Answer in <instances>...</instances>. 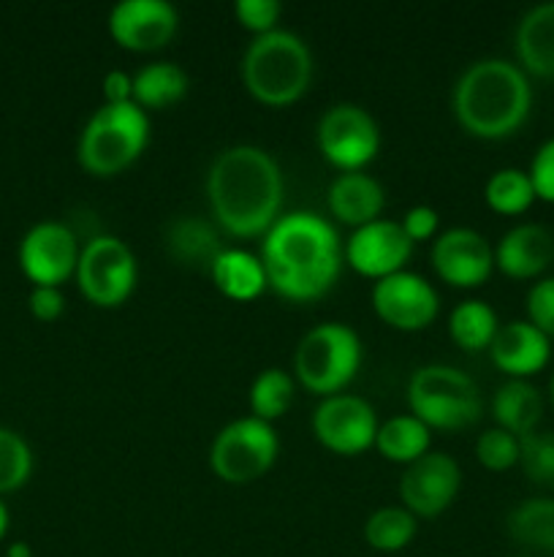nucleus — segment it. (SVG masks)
I'll use <instances>...</instances> for the list:
<instances>
[{"label": "nucleus", "instance_id": "obj_1", "mask_svg": "<svg viewBox=\"0 0 554 557\" xmlns=\"http://www.w3.org/2000/svg\"><path fill=\"white\" fill-rule=\"evenodd\" d=\"M259 256L272 292L291 302H313L329 294L345 264L337 228L307 210L277 218L261 239Z\"/></svg>", "mask_w": 554, "mask_h": 557}, {"label": "nucleus", "instance_id": "obj_2", "mask_svg": "<svg viewBox=\"0 0 554 557\" xmlns=\"http://www.w3.org/2000/svg\"><path fill=\"white\" fill-rule=\"evenodd\" d=\"M282 172L275 158L255 145H231L206 172L212 218L239 239L264 237L282 210Z\"/></svg>", "mask_w": 554, "mask_h": 557}, {"label": "nucleus", "instance_id": "obj_3", "mask_svg": "<svg viewBox=\"0 0 554 557\" xmlns=\"http://www.w3.org/2000/svg\"><path fill=\"white\" fill-rule=\"evenodd\" d=\"M451 107L456 123L476 139H508L530 117V79L511 60H476L456 79Z\"/></svg>", "mask_w": 554, "mask_h": 557}, {"label": "nucleus", "instance_id": "obj_4", "mask_svg": "<svg viewBox=\"0 0 554 557\" xmlns=\"http://www.w3.org/2000/svg\"><path fill=\"white\" fill-rule=\"evenodd\" d=\"M244 90L264 107H288L313 82V52L291 30L255 36L242 54Z\"/></svg>", "mask_w": 554, "mask_h": 557}, {"label": "nucleus", "instance_id": "obj_5", "mask_svg": "<svg viewBox=\"0 0 554 557\" xmlns=\"http://www.w3.org/2000/svg\"><path fill=\"white\" fill-rule=\"evenodd\" d=\"M150 117L130 103H101L85 123L76 145L81 169L92 177H114L144 152Z\"/></svg>", "mask_w": 554, "mask_h": 557}, {"label": "nucleus", "instance_id": "obj_6", "mask_svg": "<svg viewBox=\"0 0 554 557\" xmlns=\"http://www.w3.org/2000/svg\"><path fill=\"white\" fill-rule=\"evenodd\" d=\"M362 368V341L342 321H324L302 335L293 351V379L320 400L340 395Z\"/></svg>", "mask_w": 554, "mask_h": 557}, {"label": "nucleus", "instance_id": "obj_7", "mask_svg": "<svg viewBox=\"0 0 554 557\" xmlns=\"http://www.w3.org/2000/svg\"><path fill=\"white\" fill-rule=\"evenodd\" d=\"M407 406L429 430H465L481 417V392L465 370L421 364L407 381Z\"/></svg>", "mask_w": 554, "mask_h": 557}, {"label": "nucleus", "instance_id": "obj_8", "mask_svg": "<svg viewBox=\"0 0 554 557\" xmlns=\"http://www.w3.org/2000/svg\"><path fill=\"white\" fill-rule=\"evenodd\" d=\"M74 277L87 302L96 308H119L134 294L139 264L128 243L114 234H98L81 245Z\"/></svg>", "mask_w": 554, "mask_h": 557}, {"label": "nucleus", "instance_id": "obj_9", "mask_svg": "<svg viewBox=\"0 0 554 557\" xmlns=\"http://www.w3.org/2000/svg\"><path fill=\"white\" fill-rule=\"evenodd\" d=\"M280 455V438L269 422L242 417L228 422L210 446V468L226 484H250L264 476Z\"/></svg>", "mask_w": 554, "mask_h": 557}, {"label": "nucleus", "instance_id": "obj_10", "mask_svg": "<svg viewBox=\"0 0 554 557\" xmlns=\"http://www.w3.org/2000/svg\"><path fill=\"white\" fill-rule=\"evenodd\" d=\"M315 145L340 172H364L380 152V128L367 109L342 101L320 114Z\"/></svg>", "mask_w": 554, "mask_h": 557}, {"label": "nucleus", "instance_id": "obj_11", "mask_svg": "<svg viewBox=\"0 0 554 557\" xmlns=\"http://www.w3.org/2000/svg\"><path fill=\"white\" fill-rule=\"evenodd\" d=\"M313 435L324 449L340 457H356L373 449L378 435V417L364 397L340 395L324 397L313 411Z\"/></svg>", "mask_w": 554, "mask_h": 557}, {"label": "nucleus", "instance_id": "obj_12", "mask_svg": "<svg viewBox=\"0 0 554 557\" xmlns=\"http://www.w3.org/2000/svg\"><path fill=\"white\" fill-rule=\"evenodd\" d=\"M81 245L74 228L60 221H41L20 239V270L33 286H63L76 275Z\"/></svg>", "mask_w": 554, "mask_h": 557}, {"label": "nucleus", "instance_id": "obj_13", "mask_svg": "<svg viewBox=\"0 0 554 557\" xmlns=\"http://www.w3.org/2000/svg\"><path fill=\"white\" fill-rule=\"evenodd\" d=\"M369 299L375 315L396 332L427 330L440 313V297L432 283L411 270L375 281Z\"/></svg>", "mask_w": 554, "mask_h": 557}, {"label": "nucleus", "instance_id": "obj_14", "mask_svg": "<svg viewBox=\"0 0 554 557\" xmlns=\"http://www.w3.org/2000/svg\"><path fill=\"white\" fill-rule=\"evenodd\" d=\"M459 487V462L445 451H427L416 462L405 466L396 493H400L402 509L411 511L413 517L432 520L454 504Z\"/></svg>", "mask_w": 554, "mask_h": 557}, {"label": "nucleus", "instance_id": "obj_15", "mask_svg": "<svg viewBox=\"0 0 554 557\" xmlns=\"http://www.w3.org/2000/svg\"><path fill=\"white\" fill-rule=\"evenodd\" d=\"M411 256L413 243L402 232L400 221H386V218H378L362 228H353L351 237L342 245L345 264L358 275L373 277V281L402 272Z\"/></svg>", "mask_w": 554, "mask_h": 557}, {"label": "nucleus", "instance_id": "obj_16", "mask_svg": "<svg viewBox=\"0 0 554 557\" xmlns=\"http://www.w3.org/2000/svg\"><path fill=\"white\" fill-rule=\"evenodd\" d=\"M432 267L454 288H478L494 270V248L481 232L454 226L432 239Z\"/></svg>", "mask_w": 554, "mask_h": 557}, {"label": "nucleus", "instance_id": "obj_17", "mask_svg": "<svg viewBox=\"0 0 554 557\" xmlns=\"http://www.w3.org/2000/svg\"><path fill=\"white\" fill-rule=\"evenodd\" d=\"M179 14L166 0H119L109 11V36L128 52H158L177 36Z\"/></svg>", "mask_w": 554, "mask_h": 557}, {"label": "nucleus", "instance_id": "obj_18", "mask_svg": "<svg viewBox=\"0 0 554 557\" xmlns=\"http://www.w3.org/2000/svg\"><path fill=\"white\" fill-rule=\"evenodd\" d=\"M489 357H492L494 368L508 379L530 381L552 359V341L527 319H516L500 324L498 335L489 346Z\"/></svg>", "mask_w": 554, "mask_h": 557}, {"label": "nucleus", "instance_id": "obj_19", "mask_svg": "<svg viewBox=\"0 0 554 557\" xmlns=\"http://www.w3.org/2000/svg\"><path fill=\"white\" fill-rule=\"evenodd\" d=\"M554 261V234L538 223H519L500 237L494 267L514 281L541 277Z\"/></svg>", "mask_w": 554, "mask_h": 557}, {"label": "nucleus", "instance_id": "obj_20", "mask_svg": "<svg viewBox=\"0 0 554 557\" xmlns=\"http://www.w3.org/2000/svg\"><path fill=\"white\" fill-rule=\"evenodd\" d=\"M331 218L342 226L362 228L378 221L386 207V190L364 172H340L326 190Z\"/></svg>", "mask_w": 554, "mask_h": 557}, {"label": "nucleus", "instance_id": "obj_21", "mask_svg": "<svg viewBox=\"0 0 554 557\" xmlns=\"http://www.w3.org/2000/svg\"><path fill=\"white\" fill-rule=\"evenodd\" d=\"M519 69L538 79H554V0L538 3L519 20L514 33Z\"/></svg>", "mask_w": 554, "mask_h": 557}, {"label": "nucleus", "instance_id": "obj_22", "mask_svg": "<svg viewBox=\"0 0 554 557\" xmlns=\"http://www.w3.org/2000/svg\"><path fill=\"white\" fill-rule=\"evenodd\" d=\"M210 277L212 286L234 302L259 299L269 288L261 256L242 248H223V253L212 261Z\"/></svg>", "mask_w": 554, "mask_h": 557}, {"label": "nucleus", "instance_id": "obj_23", "mask_svg": "<svg viewBox=\"0 0 554 557\" xmlns=\"http://www.w3.org/2000/svg\"><path fill=\"white\" fill-rule=\"evenodd\" d=\"M492 417L500 430L525 438L536 433L543 419V395L536 384L508 379L492 397Z\"/></svg>", "mask_w": 554, "mask_h": 557}, {"label": "nucleus", "instance_id": "obj_24", "mask_svg": "<svg viewBox=\"0 0 554 557\" xmlns=\"http://www.w3.org/2000/svg\"><path fill=\"white\" fill-rule=\"evenodd\" d=\"M166 250L177 264L210 272L212 261L223 253V245L212 223L204 218L182 215L168 223Z\"/></svg>", "mask_w": 554, "mask_h": 557}, {"label": "nucleus", "instance_id": "obj_25", "mask_svg": "<svg viewBox=\"0 0 554 557\" xmlns=\"http://www.w3.org/2000/svg\"><path fill=\"white\" fill-rule=\"evenodd\" d=\"M190 90V79L182 65L155 60L147 63L134 74V103L144 112L150 109H166L182 101Z\"/></svg>", "mask_w": 554, "mask_h": 557}, {"label": "nucleus", "instance_id": "obj_26", "mask_svg": "<svg viewBox=\"0 0 554 557\" xmlns=\"http://www.w3.org/2000/svg\"><path fill=\"white\" fill-rule=\"evenodd\" d=\"M429 433L432 430L421 419H416L413 413H400V417H391L383 424H378L375 449L389 462L411 466L429 451V438H432Z\"/></svg>", "mask_w": 554, "mask_h": 557}, {"label": "nucleus", "instance_id": "obj_27", "mask_svg": "<svg viewBox=\"0 0 554 557\" xmlns=\"http://www.w3.org/2000/svg\"><path fill=\"white\" fill-rule=\"evenodd\" d=\"M511 539L536 553L554 555V498H527L508 511Z\"/></svg>", "mask_w": 554, "mask_h": 557}, {"label": "nucleus", "instance_id": "obj_28", "mask_svg": "<svg viewBox=\"0 0 554 557\" xmlns=\"http://www.w3.org/2000/svg\"><path fill=\"white\" fill-rule=\"evenodd\" d=\"M498 330V313L483 299H465L449 315V335L462 351H489Z\"/></svg>", "mask_w": 554, "mask_h": 557}, {"label": "nucleus", "instance_id": "obj_29", "mask_svg": "<svg viewBox=\"0 0 554 557\" xmlns=\"http://www.w3.org/2000/svg\"><path fill=\"white\" fill-rule=\"evenodd\" d=\"M293 400H297V379L288 370L266 368L253 379L248 392L250 417L261 419V422H275L291 411Z\"/></svg>", "mask_w": 554, "mask_h": 557}, {"label": "nucleus", "instance_id": "obj_30", "mask_svg": "<svg viewBox=\"0 0 554 557\" xmlns=\"http://www.w3.org/2000/svg\"><path fill=\"white\" fill-rule=\"evenodd\" d=\"M483 201H487L489 210L500 212V215H521L536 201L530 174L516 166L498 169L483 185Z\"/></svg>", "mask_w": 554, "mask_h": 557}, {"label": "nucleus", "instance_id": "obj_31", "mask_svg": "<svg viewBox=\"0 0 554 557\" xmlns=\"http://www.w3.org/2000/svg\"><path fill=\"white\" fill-rule=\"evenodd\" d=\"M416 517L402 506H383L364 522V542L375 553H400L416 539Z\"/></svg>", "mask_w": 554, "mask_h": 557}, {"label": "nucleus", "instance_id": "obj_32", "mask_svg": "<svg viewBox=\"0 0 554 557\" xmlns=\"http://www.w3.org/2000/svg\"><path fill=\"white\" fill-rule=\"evenodd\" d=\"M33 476V449L16 430L0 428V495L16 493Z\"/></svg>", "mask_w": 554, "mask_h": 557}, {"label": "nucleus", "instance_id": "obj_33", "mask_svg": "<svg viewBox=\"0 0 554 557\" xmlns=\"http://www.w3.org/2000/svg\"><path fill=\"white\" fill-rule=\"evenodd\" d=\"M519 466L532 484L554 490V433L536 430L519 438Z\"/></svg>", "mask_w": 554, "mask_h": 557}, {"label": "nucleus", "instance_id": "obj_34", "mask_svg": "<svg viewBox=\"0 0 554 557\" xmlns=\"http://www.w3.org/2000/svg\"><path fill=\"white\" fill-rule=\"evenodd\" d=\"M476 460L492 473L511 471L519 466V438L500 428L483 430L476 441Z\"/></svg>", "mask_w": 554, "mask_h": 557}, {"label": "nucleus", "instance_id": "obj_35", "mask_svg": "<svg viewBox=\"0 0 554 557\" xmlns=\"http://www.w3.org/2000/svg\"><path fill=\"white\" fill-rule=\"evenodd\" d=\"M234 14H237L239 25L244 30H250L253 36H264V33L277 30L282 5L277 0H237L234 3Z\"/></svg>", "mask_w": 554, "mask_h": 557}, {"label": "nucleus", "instance_id": "obj_36", "mask_svg": "<svg viewBox=\"0 0 554 557\" xmlns=\"http://www.w3.org/2000/svg\"><path fill=\"white\" fill-rule=\"evenodd\" d=\"M527 321L552 341L554 337V277H541L532 283L525 299Z\"/></svg>", "mask_w": 554, "mask_h": 557}, {"label": "nucleus", "instance_id": "obj_37", "mask_svg": "<svg viewBox=\"0 0 554 557\" xmlns=\"http://www.w3.org/2000/svg\"><path fill=\"white\" fill-rule=\"evenodd\" d=\"M527 174H530V183L536 188V199L554 205V136L538 147Z\"/></svg>", "mask_w": 554, "mask_h": 557}, {"label": "nucleus", "instance_id": "obj_38", "mask_svg": "<svg viewBox=\"0 0 554 557\" xmlns=\"http://www.w3.org/2000/svg\"><path fill=\"white\" fill-rule=\"evenodd\" d=\"M402 232L407 234L413 245L416 243H429V239L438 237V226H440V215L427 205H416L402 215L400 221Z\"/></svg>", "mask_w": 554, "mask_h": 557}, {"label": "nucleus", "instance_id": "obj_39", "mask_svg": "<svg viewBox=\"0 0 554 557\" xmlns=\"http://www.w3.org/2000/svg\"><path fill=\"white\" fill-rule=\"evenodd\" d=\"M27 308L33 319L38 321H58L65 310L63 288L58 286H33L27 294Z\"/></svg>", "mask_w": 554, "mask_h": 557}, {"label": "nucleus", "instance_id": "obj_40", "mask_svg": "<svg viewBox=\"0 0 554 557\" xmlns=\"http://www.w3.org/2000/svg\"><path fill=\"white\" fill-rule=\"evenodd\" d=\"M103 103H130L134 101V74L123 69H112L103 74Z\"/></svg>", "mask_w": 554, "mask_h": 557}, {"label": "nucleus", "instance_id": "obj_41", "mask_svg": "<svg viewBox=\"0 0 554 557\" xmlns=\"http://www.w3.org/2000/svg\"><path fill=\"white\" fill-rule=\"evenodd\" d=\"M9 522H11L9 506H5L3 498H0V542H3V536L9 533Z\"/></svg>", "mask_w": 554, "mask_h": 557}, {"label": "nucleus", "instance_id": "obj_42", "mask_svg": "<svg viewBox=\"0 0 554 557\" xmlns=\"http://www.w3.org/2000/svg\"><path fill=\"white\" fill-rule=\"evenodd\" d=\"M5 557H33V553H30V547H27L25 542H16V544H11Z\"/></svg>", "mask_w": 554, "mask_h": 557}, {"label": "nucleus", "instance_id": "obj_43", "mask_svg": "<svg viewBox=\"0 0 554 557\" xmlns=\"http://www.w3.org/2000/svg\"><path fill=\"white\" fill-rule=\"evenodd\" d=\"M549 403H552V408H554V375H552V381H549Z\"/></svg>", "mask_w": 554, "mask_h": 557}]
</instances>
